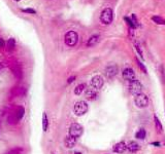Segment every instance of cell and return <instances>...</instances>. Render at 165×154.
<instances>
[{
	"label": "cell",
	"mask_w": 165,
	"mask_h": 154,
	"mask_svg": "<svg viewBox=\"0 0 165 154\" xmlns=\"http://www.w3.org/2000/svg\"><path fill=\"white\" fill-rule=\"evenodd\" d=\"M139 148H140V146L138 145L136 142H134V141L129 142V143H128V145H127V149L129 150L130 152H136V151H138V150H139Z\"/></svg>",
	"instance_id": "cell-15"
},
{
	"label": "cell",
	"mask_w": 165,
	"mask_h": 154,
	"mask_svg": "<svg viewBox=\"0 0 165 154\" xmlns=\"http://www.w3.org/2000/svg\"><path fill=\"white\" fill-rule=\"evenodd\" d=\"M85 88H86V84L85 83L78 84V85L76 86L75 88H74V94H75L76 96H80V95H82V93L85 90Z\"/></svg>",
	"instance_id": "cell-20"
},
{
	"label": "cell",
	"mask_w": 165,
	"mask_h": 154,
	"mask_svg": "<svg viewBox=\"0 0 165 154\" xmlns=\"http://www.w3.org/2000/svg\"><path fill=\"white\" fill-rule=\"evenodd\" d=\"M19 121H20V119L18 118L13 112L9 113V116H7V122H9V124H17Z\"/></svg>",
	"instance_id": "cell-16"
},
{
	"label": "cell",
	"mask_w": 165,
	"mask_h": 154,
	"mask_svg": "<svg viewBox=\"0 0 165 154\" xmlns=\"http://www.w3.org/2000/svg\"><path fill=\"white\" fill-rule=\"evenodd\" d=\"M11 112H13L14 114L21 120V119L24 117V115H25V108H24L23 106H17L15 109H14V111H11Z\"/></svg>",
	"instance_id": "cell-12"
},
{
	"label": "cell",
	"mask_w": 165,
	"mask_h": 154,
	"mask_svg": "<svg viewBox=\"0 0 165 154\" xmlns=\"http://www.w3.org/2000/svg\"><path fill=\"white\" fill-rule=\"evenodd\" d=\"M124 20H125L126 22H127V25L129 26V28H131V29H135V26H134V24L132 23V21H131V19H129V18H127V17H125L124 18Z\"/></svg>",
	"instance_id": "cell-25"
},
{
	"label": "cell",
	"mask_w": 165,
	"mask_h": 154,
	"mask_svg": "<svg viewBox=\"0 0 165 154\" xmlns=\"http://www.w3.org/2000/svg\"><path fill=\"white\" fill-rule=\"evenodd\" d=\"M122 75L124 77V79L128 80V81H132L135 79V72L132 68H125L123 70Z\"/></svg>",
	"instance_id": "cell-9"
},
{
	"label": "cell",
	"mask_w": 165,
	"mask_h": 154,
	"mask_svg": "<svg viewBox=\"0 0 165 154\" xmlns=\"http://www.w3.org/2000/svg\"><path fill=\"white\" fill-rule=\"evenodd\" d=\"M82 133H84V127H82L80 123L74 122L69 126V136L70 137L78 139V138H80V136L82 135Z\"/></svg>",
	"instance_id": "cell-4"
},
{
	"label": "cell",
	"mask_w": 165,
	"mask_h": 154,
	"mask_svg": "<svg viewBox=\"0 0 165 154\" xmlns=\"http://www.w3.org/2000/svg\"><path fill=\"white\" fill-rule=\"evenodd\" d=\"M2 68H3V65L1 64V63H0V70H1V69H2Z\"/></svg>",
	"instance_id": "cell-31"
},
{
	"label": "cell",
	"mask_w": 165,
	"mask_h": 154,
	"mask_svg": "<svg viewBox=\"0 0 165 154\" xmlns=\"http://www.w3.org/2000/svg\"><path fill=\"white\" fill-rule=\"evenodd\" d=\"M131 21H132V23L134 24V26H135V27H138V25H139V24H138L137 19H136L135 15H132L131 16Z\"/></svg>",
	"instance_id": "cell-27"
},
{
	"label": "cell",
	"mask_w": 165,
	"mask_h": 154,
	"mask_svg": "<svg viewBox=\"0 0 165 154\" xmlns=\"http://www.w3.org/2000/svg\"><path fill=\"white\" fill-rule=\"evenodd\" d=\"M126 149H127V145L124 142H119L112 148L114 152H116V153H124L126 151Z\"/></svg>",
	"instance_id": "cell-10"
},
{
	"label": "cell",
	"mask_w": 165,
	"mask_h": 154,
	"mask_svg": "<svg viewBox=\"0 0 165 154\" xmlns=\"http://www.w3.org/2000/svg\"><path fill=\"white\" fill-rule=\"evenodd\" d=\"M129 92L131 93L132 95H138L142 93V84L140 83L139 80H137L135 78L132 81H129Z\"/></svg>",
	"instance_id": "cell-6"
},
{
	"label": "cell",
	"mask_w": 165,
	"mask_h": 154,
	"mask_svg": "<svg viewBox=\"0 0 165 154\" xmlns=\"http://www.w3.org/2000/svg\"><path fill=\"white\" fill-rule=\"evenodd\" d=\"M135 60H136V63H137V66L139 67V69H140V70H142V72H144V73H147V68H146V67H144V65L142 64V63L140 62V61L138 60L137 58H136Z\"/></svg>",
	"instance_id": "cell-24"
},
{
	"label": "cell",
	"mask_w": 165,
	"mask_h": 154,
	"mask_svg": "<svg viewBox=\"0 0 165 154\" xmlns=\"http://www.w3.org/2000/svg\"><path fill=\"white\" fill-rule=\"evenodd\" d=\"M118 72H119V68H118V66L115 64L108 65L105 68V74H106V76H107V78H110V79L114 78V77L118 74Z\"/></svg>",
	"instance_id": "cell-8"
},
{
	"label": "cell",
	"mask_w": 165,
	"mask_h": 154,
	"mask_svg": "<svg viewBox=\"0 0 165 154\" xmlns=\"http://www.w3.org/2000/svg\"><path fill=\"white\" fill-rule=\"evenodd\" d=\"M97 92H96L95 90H93V88H89V90H86L85 92V97L87 100L89 101H94L97 99Z\"/></svg>",
	"instance_id": "cell-11"
},
{
	"label": "cell",
	"mask_w": 165,
	"mask_h": 154,
	"mask_svg": "<svg viewBox=\"0 0 165 154\" xmlns=\"http://www.w3.org/2000/svg\"><path fill=\"white\" fill-rule=\"evenodd\" d=\"M146 136H147V133H146V131H144V129H140L139 131L135 134V138L139 140H144L146 139Z\"/></svg>",
	"instance_id": "cell-21"
},
{
	"label": "cell",
	"mask_w": 165,
	"mask_h": 154,
	"mask_svg": "<svg viewBox=\"0 0 165 154\" xmlns=\"http://www.w3.org/2000/svg\"><path fill=\"white\" fill-rule=\"evenodd\" d=\"M88 110H89V106L85 101H78L73 106L74 114L78 115V116L85 115L88 112Z\"/></svg>",
	"instance_id": "cell-1"
},
{
	"label": "cell",
	"mask_w": 165,
	"mask_h": 154,
	"mask_svg": "<svg viewBox=\"0 0 165 154\" xmlns=\"http://www.w3.org/2000/svg\"><path fill=\"white\" fill-rule=\"evenodd\" d=\"M135 49L137 50V52L140 54V57H142V58H144V56H142V48H140V46L138 45L137 43H135Z\"/></svg>",
	"instance_id": "cell-28"
},
{
	"label": "cell",
	"mask_w": 165,
	"mask_h": 154,
	"mask_svg": "<svg viewBox=\"0 0 165 154\" xmlns=\"http://www.w3.org/2000/svg\"><path fill=\"white\" fill-rule=\"evenodd\" d=\"M13 71H14V74H15V76L17 77V78H22L23 77V72H22V69H21V67L20 66H17L16 65L15 67H13Z\"/></svg>",
	"instance_id": "cell-17"
},
{
	"label": "cell",
	"mask_w": 165,
	"mask_h": 154,
	"mask_svg": "<svg viewBox=\"0 0 165 154\" xmlns=\"http://www.w3.org/2000/svg\"><path fill=\"white\" fill-rule=\"evenodd\" d=\"M3 45H4V40H3L2 38H0V47Z\"/></svg>",
	"instance_id": "cell-30"
},
{
	"label": "cell",
	"mask_w": 165,
	"mask_h": 154,
	"mask_svg": "<svg viewBox=\"0 0 165 154\" xmlns=\"http://www.w3.org/2000/svg\"><path fill=\"white\" fill-rule=\"evenodd\" d=\"M99 39H100L99 35H92L91 37L88 39L87 44H86V45H87L88 47H91V46L96 45V44L98 43V41H99Z\"/></svg>",
	"instance_id": "cell-13"
},
{
	"label": "cell",
	"mask_w": 165,
	"mask_h": 154,
	"mask_svg": "<svg viewBox=\"0 0 165 154\" xmlns=\"http://www.w3.org/2000/svg\"><path fill=\"white\" fill-rule=\"evenodd\" d=\"M154 122H155V127H156V129L159 133H161L163 129V126H162V124H161L160 119L157 117V115H154Z\"/></svg>",
	"instance_id": "cell-19"
},
{
	"label": "cell",
	"mask_w": 165,
	"mask_h": 154,
	"mask_svg": "<svg viewBox=\"0 0 165 154\" xmlns=\"http://www.w3.org/2000/svg\"><path fill=\"white\" fill-rule=\"evenodd\" d=\"M134 103L138 108H146L149 105V98L144 94L140 93L138 95H135L134 97Z\"/></svg>",
	"instance_id": "cell-5"
},
{
	"label": "cell",
	"mask_w": 165,
	"mask_h": 154,
	"mask_svg": "<svg viewBox=\"0 0 165 154\" xmlns=\"http://www.w3.org/2000/svg\"><path fill=\"white\" fill-rule=\"evenodd\" d=\"M75 78L76 77L75 76H71V77H69L67 79V83H71V82H73L74 80H75Z\"/></svg>",
	"instance_id": "cell-29"
},
{
	"label": "cell",
	"mask_w": 165,
	"mask_h": 154,
	"mask_svg": "<svg viewBox=\"0 0 165 154\" xmlns=\"http://www.w3.org/2000/svg\"><path fill=\"white\" fill-rule=\"evenodd\" d=\"M78 41V35L75 31H68L64 36V42L69 47H73Z\"/></svg>",
	"instance_id": "cell-3"
},
{
	"label": "cell",
	"mask_w": 165,
	"mask_h": 154,
	"mask_svg": "<svg viewBox=\"0 0 165 154\" xmlns=\"http://www.w3.org/2000/svg\"><path fill=\"white\" fill-rule=\"evenodd\" d=\"M74 154H82L80 152H74Z\"/></svg>",
	"instance_id": "cell-32"
},
{
	"label": "cell",
	"mask_w": 165,
	"mask_h": 154,
	"mask_svg": "<svg viewBox=\"0 0 165 154\" xmlns=\"http://www.w3.org/2000/svg\"><path fill=\"white\" fill-rule=\"evenodd\" d=\"M114 20V13H112V9L110 7H106L103 11H101V15H100V22H101L103 25H110V23Z\"/></svg>",
	"instance_id": "cell-2"
},
{
	"label": "cell",
	"mask_w": 165,
	"mask_h": 154,
	"mask_svg": "<svg viewBox=\"0 0 165 154\" xmlns=\"http://www.w3.org/2000/svg\"><path fill=\"white\" fill-rule=\"evenodd\" d=\"M22 11L25 13H32V15H35L36 13V11H34L33 8H24V9H22Z\"/></svg>",
	"instance_id": "cell-26"
},
{
	"label": "cell",
	"mask_w": 165,
	"mask_h": 154,
	"mask_svg": "<svg viewBox=\"0 0 165 154\" xmlns=\"http://www.w3.org/2000/svg\"><path fill=\"white\" fill-rule=\"evenodd\" d=\"M64 143H65V146L67 148H72V147H74V145H75L76 139L75 138H72V137H70V136H68V137H66Z\"/></svg>",
	"instance_id": "cell-14"
},
{
	"label": "cell",
	"mask_w": 165,
	"mask_h": 154,
	"mask_svg": "<svg viewBox=\"0 0 165 154\" xmlns=\"http://www.w3.org/2000/svg\"><path fill=\"white\" fill-rule=\"evenodd\" d=\"M152 20L156 24H158V25H165V20L163 19V18L159 17V16H154V17H152Z\"/></svg>",
	"instance_id": "cell-23"
},
{
	"label": "cell",
	"mask_w": 165,
	"mask_h": 154,
	"mask_svg": "<svg viewBox=\"0 0 165 154\" xmlns=\"http://www.w3.org/2000/svg\"><path fill=\"white\" fill-rule=\"evenodd\" d=\"M16 1H20V0H16Z\"/></svg>",
	"instance_id": "cell-33"
},
{
	"label": "cell",
	"mask_w": 165,
	"mask_h": 154,
	"mask_svg": "<svg viewBox=\"0 0 165 154\" xmlns=\"http://www.w3.org/2000/svg\"><path fill=\"white\" fill-rule=\"evenodd\" d=\"M52 154H55V153H52Z\"/></svg>",
	"instance_id": "cell-34"
},
{
	"label": "cell",
	"mask_w": 165,
	"mask_h": 154,
	"mask_svg": "<svg viewBox=\"0 0 165 154\" xmlns=\"http://www.w3.org/2000/svg\"><path fill=\"white\" fill-rule=\"evenodd\" d=\"M7 50L9 52H11V50H14V48H15L16 46V40L14 39V38H9V41H7Z\"/></svg>",
	"instance_id": "cell-22"
},
{
	"label": "cell",
	"mask_w": 165,
	"mask_h": 154,
	"mask_svg": "<svg viewBox=\"0 0 165 154\" xmlns=\"http://www.w3.org/2000/svg\"><path fill=\"white\" fill-rule=\"evenodd\" d=\"M90 83H91V86L93 90H98L103 86L104 80H103V78H102V76H100V75H95V76L92 77Z\"/></svg>",
	"instance_id": "cell-7"
},
{
	"label": "cell",
	"mask_w": 165,
	"mask_h": 154,
	"mask_svg": "<svg viewBox=\"0 0 165 154\" xmlns=\"http://www.w3.org/2000/svg\"><path fill=\"white\" fill-rule=\"evenodd\" d=\"M49 129V118H48V115L46 112H43V131H47Z\"/></svg>",
	"instance_id": "cell-18"
}]
</instances>
